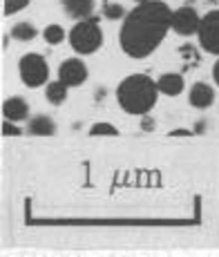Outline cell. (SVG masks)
<instances>
[{
    "instance_id": "cell-23",
    "label": "cell",
    "mask_w": 219,
    "mask_h": 257,
    "mask_svg": "<svg viewBox=\"0 0 219 257\" xmlns=\"http://www.w3.org/2000/svg\"><path fill=\"white\" fill-rule=\"evenodd\" d=\"M132 3H143V0H132Z\"/></svg>"
},
{
    "instance_id": "cell-17",
    "label": "cell",
    "mask_w": 219,
    "mask_h": 257,
    "mask_svg": "<svg viewBox=\"0 0 219 257\" xmlns=\"http://www.w3.org/2000/svg\"><path fill=\"white\" fill-rule=\"evenodd\" d=\"M89 135L92 137H117L119 127H114L112 123H94V125L89 127Z\"/></svg>"
},
{
    "instance_id": "cell-18",
    "label": "cell",
    "mask_w": 219,
    "mask_h": 257,
    "mask_svg": "<svg viewBox=\"0 0 219 257\" xmlns=\"http://www.w3.org/2000/svg\"><path fill=\"white\" fill-rule=\"evenodd\" d=\"M32 0H5V16H12V14L23 12Z\"/></svg>"
},
{
    "instance_id": "cell-14",
    "label": "cell",
    "mask_w": 219,
    "mask_h": 257,
    "mask_svg": "<svg viewBox=\"0 0 219 257\" xmlns=\"http://www.w3.org/2000/svg\"><path fill=\"white\" fill-rule=\"evenodd\" d=\"M36 27H34L32 23H16L12 27V38L18 43H29L36 38Z\"/></svg>"
},
{
    "instance_id": "cell-19",
    "label": "cell",
    "mask_w": 219,
    "mask_h": 257,
    "mask_svg": "<svg viewBox=\"0 0 219 257\" xmlns=\"http://www.w3.org/2000/svg\"><path fill=\"white\" fill-rule=\"evenodd\" d=\"M3 135H5V137H18V135H23V130L16 125V121H9V118H5V123H3Z\"/></svg>"
},
{
    "instance_id": "cell-13",
    "label": "cell",
    "mask_w": 219,
    "mask_h": 257,
    "mask_svg": "<svg viewBox=\"0 0 219 257\" xmlns=\"http://www.w3.org/2000/svg\"><path fill=\"white\" fill-rule=\"evenodd\" d=\"M67 90H69V85H65L61 78H56V81L47 83V87H45V98H47V103H52V105H63V103L67 101Z\"/></svg>"
},
{
    "instance_id": "cell-1",
    "label": "cell",
    "mask_w": 219,
    "mask_h": 257,
    "mask_svg": "<svg viewBox=\"0 0 219 257\" xmlns=\"http://www.w3.org/2000/svg\"><path fill=\"white\" fill-rule=\"evenodd\" d=\"M172 29V9L163 0H143L126 14L119 32V45L130 58H146L163 43Z\"/></svg>"
},
{
    "instance_id": "cell-2",
    "label": "cell",
    "mask_w": 219,
    "mask_h": 257,
    "mask_svg": "<svg viewBox=\"0 0 219 257\" xmlns=\"http://www.w3.org/2000/svg\"><path fill=\"white\" fill-rule=\"evenodd\" d=\"M159 85L148 74H130L117 87V103L123 112L132 116H143L157 105Z\"/></svg>"
},
{
    "instance_id": "cell-3",
    "label": "cell",
    "mask_w": 219,
    "mask_h": 257,
    "mask_svg": "<svg viewBox=\"0 0 219 257\" xmlns=\"http://www.w3.org/2000/svg\"><path fill=\"white\" fill-rule=\"evenodd\" d=\"M69 47L74 49L81 56H89V54L98 52L103 45V32L101 25H98L96 18H85V21H78L72 27L67 36Z\"/></svg>"
},
{
    "instance_id": "cell-7",
    "label": "cell",
    "mask_w": 219,
    "mask_h": 257,
    "mask_svg": "<svg viewBox=\"0 0 219 257\" xmlns=\"http://www.w3.org/2000/svg\"><path fill=\"white\" fill-rule=\"evenodd\" d=\"M87 76H89L87 65L81 58H67V61H63L61 67H58V78L69 87L83 85V83L87 81Z\"/></svg>"
},
{
    "instance_id": "cell-11",
    "label": "cell",
    "mask_w": 219,
    "mask_h": 257,
    "mask_svg": "<svg viewBox=\"0 0 219 257\" xmlns=\"http://www.w3.org/2000/svg\"><path fill=\"white\" fill-rule=\"evenodd\" d=\"M3 114H5V118H9V121L21 123L25 118H29V105L23 96H12L3 103Z\"/></svg>"
},
{
    "instance_id": "cell-15",
    "label": "cell",
    "mask_w": 219,
    "mask_h": 257,
    "mask_svg": "<svg viewBox=\"0 0 219 257\" xmlns=\"http://www.w3.org/2000/svg\"><path fill=\"white\" fill-rule=\"evenodd\" d=\"M43 38H45V43H49V45H58V43L65 41V32H63L61 25L52 23V25H47V27H45Z\"/></svg>"
},
{
    "instance_id": "cell-5",
    "label": "cell",
    "mask_w": 219,
    "mask_h": 257,
    "mask_svg": "<svg viewBox=\"0 0 219 257\" xmlns=\"http://www.w3.org/2000/svg\"><path fill=\"white\" fill-rule=\"evenodd\" d=\"M199 45L203 52L219 56V9H212L206 16H201V25H199Z\"/></svg>"
},
{
    "instance_id": "cell-8",
    "label": "cell",
    "mask_w": 219,
    "mask_h": 257,
    "mask_svg": "<svg viewBox=\"0 0 219 257\" xmlns=\"http://www.w3.org/2000/svg\"><path fill=\"white\" fill-rule=\"evenodd\" d=\"M188 103L195 110H208L215 103V90L208 83H195L190 87V92H188Z\"/></svg>"
},
{
    "instance_id": "cell-4",
    "label": "cell",
    "mask_w": 219,
    "mask_h": 257,
    "mask_svg": "<svg viewBox=\"0 0 219 257\" xmlns=\"http://www.w3.org/2000/svg\"><path fill=\"white\" fill-rule=\"evenodd\" d=\"M18 74H21V81L27 87H43L47 85L49 65L41 54L29 52L21 56V61H18Z\"/></svg>"
},
{
    "instance_id": "cell-21",
    "label": "cell",
    "mask_w": 219,
    "mask_h": 257,
    "mask_svg": "<svg viewBox=\"0 0 219 257\" xmlns=\"http://www.w3.org/2000/svg\"><path fill=\"white\" fill-rule=\"evenodd\" d=\"M188 135H192V130H183V127H179V130L170 132V137H188Z\"/></svg>"
},
{
    "instance_id": "cell-6",
    "label": "cell",
    "mask_w": 219,
    "mask_h": 257,
    "mask_svg": "<svg viewBox=\"0 0 219 257\" xmlns=\"http://www.w3.org/2000/svg\"><path fill=\"white\" fill-rule=\"evenodd\" d=\"M199 25H201V16L197 14L195 7H179L172 12V32L179 36H192L199 32Z\"/></svg>"
},
{
    "instance_id": "cell-20",
    "label": "cell",
    "mask_w": 219,
    "mask_h": 257,
    "mask_svg": "<svg viewBox=\"0 0 219 257\" xmlns=\"http://www.w3.org/2000/svg\"><path fill=\"white\" fill-rule=\"evenodd\" d=\"M141 127H143V132L154 130V118H152L150 114H143V116H141Z\"/></svg>"
},
{
    "instance_id": "cell-9",
    "label": "cell",
    "mask_w": 219,
    "mask_h": 257,
    "mask_svg": "<svg viewBox=\"0 0 219 257\" xmlns=\"http://www.w3.org/2000/svg\"><path fill=\"white\" fill-rule=\"evenodd\" d=\"M61 7L74 21H85V18H92L96 3L94 0H61Z\"/></svg>"
},
{
    "instance_id": "cell-16",
    "label": "cell",
    "mask_w": 219,
    "mask_h": 257,
    "mask_svg": "<svg viewBox=\"0 0 219 257\" xmlns=\"http://www.w3.org/2000/svg\"><path fill=\"white\" fill-rule=\"evenodd\" d=\"M103 16H105L107 21H123V18H126V9L117 3H105L103 5Z\"/></svg>"
},
{
    "instance_id": "cell-12",
    "label": "cell",
    "mask_w": 219,
    "mask_h": 257,
    "mask_svg": "<svg viewBox=\"0 0 219 257\" xmlns=\"http://www.w3.org/2000/svg\"><path fill=\"white\" fill-rule=\"evenodd\" d=\"M157 85H159V92L166 94V96H179V94L183 92V87H186V83H183L181 74L166 72L157 78Z\"/></svg>"
},
{
    "instance_id": "cell-22",
    "label": "cell",
    "mask_w": 219,
    "mask_h": 257,
    "mask_svg": "<svg viewBox=\"0 0 219 257\" xmlns=\"http://www.w3.org/2000/svg\"><path fill=\"white\" fill-rule=\"evenodd\" d=\"M212 78H215V83H217V87H219V61L215 63V67H212Z\"/></svg>"
},
{
    "instance_id": "cell-10",
    "label": "cell",
    "mask_w": 219,
    "mask_h": 257,
    "mask_svg": "<svg viewBox=\"0 0 219 257\" xmlns=\"http://www.w3.org/2000/svg\"><path fill=\"white\" fill-rule=\"evenodd\" d=\"M25 132L34 137H52V135H56V121L47 114H34L29 118Z\"/></svg>"
}]
</instances>
